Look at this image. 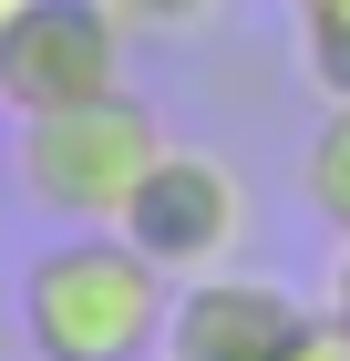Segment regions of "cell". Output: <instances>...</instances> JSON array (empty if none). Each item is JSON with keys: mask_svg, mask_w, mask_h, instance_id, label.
I'll list each match as a JSON object with an SVG mask.
<instances>
[{"mask_svg": "<svg viewBox=\"0 0 350 361\" xmlns=\"http://www.w3.org/2000/svg\"><path fill=\"white\" fill-rule=\"evenodd\" d=\"M11 11H21V0H0V21H11Z\"/></svg>", "mask_w": 350, "mask_h": 361, "instance_id": "cell-12", "label": "cell"}, {"mask_svg": "<svg viewBox=\"0 0 350 361\" xmlns=\"http://www.w3.org/2000/svg\"><path fill=\"white\" fill-rule=\"evenodd\" d=\"M124 238H135L165 279L227 269L237 238H247V186H237V166L206 155V145H165L155 166H144L135 207H124Z\"/></svg>", "mask_w": 350, "mask_h": 361, "instance_id": "cell-4", "label": "cell"}, {"mask_svg": "<svg viewBox=\"0 0 350 361\" xmlns=\"http://www.w3.org/2000/svg\"><path fill=\"white\" fill-rule=\"evenodd\" d=\"M278 361H350V331L330 320V310H309V320L289 331V351H278Z\"/></svg>", "mask_w": 350, "mask_h": 361, "instance_id": "cell-8", "label": "cell"}, {"mask_svg": "<svg viewBox=\"0 0 350 361\" xmlns=\"http://www.w3.org/2000/svg\"><path fill=\"white\" fill-rule=\"evenodd\" d=\"M0 176H11V145H0Z\"/></svg>", "mask_w": 350, "mask_h": 361, "instance_id": "cell-13", "label": "cell"}, {"mask_svg": "<svg viewBox=\"0 0 350 361\" xmlns=\"http://www.w3.org/2000/svg\"><path fill=\"white\" fill-rule=\"evenodd\" d=\"M299 62H309V83H320L330 104H350V21L340 31H299Z\"/></svg>", "mask_w": 350, "mask_h": 361, "instance_id": "cell-7", "label": "cell"}, {"mask_svg": "<svg viewBox=\"0 0 350 361\" xmlns=\"http://www.w3.org/2000/svg\"><path fill=\"white\" fill-rule=\"evenodd\" d=\"M124 93V11L113 0H21L0 21V124Z\"/></svg>", "mask_w": 350, "mask_h": 361, "instance_id": "cell-3", "label": "cell"}, {"mask_svg": "<svg viewBox=\"0 0 350 361\" xmlns=\"http://www.w3.org/2000/svg\"><path fill=\"white\" fill-rule=\"evenodd\" d=\"M113 11H124V31H186V21H216V0H113Z\"/></svg>", "mask_w": 350, "mask_h": 361, "instance_id": "cell-9", "label": "cell"}, {"mask_svg": "<svg viewBox=\"0 0 350 361\" xmlns=\"http://www.w3.org/2000/svg\"><path fill=\"white\" fill-rule=\"evenodd\" d=\"M289 11H299V31H340L350 21V0H289Z\"/></svg>", "mask_w": 350, "mask_h": 361, "instance_id": "cell-10", "label": "cell"}, {"mask_svg": "<svg viewBox=\"0 0 350 361\" xmlns=\"http://www.w3.org/2000/svg\"><path fill=\"white\" fill-rule=\"evenodd\" d=\"M330 320L350 331V238H340V258H330Z\"/></svg>", "mask_w": 350, "mask_h": 361, "instance_id": "cell-11", "label": "cell"}, {"mask_svg": "<svg viewBox=\"0 0 350 361\" xmlns=\"http://www.w3.org/2000/svg\"><path fill=\"white\" fill-rule=\"evenodd\" d=\"M299 196H309V217L330 238H350V104H330L299 145Z\"/></svg>", "mask_w": 350, "mask_h": 361, "instance_id": "cell-6", "label": "cell"}, {"mask_svg": "<svg viewBox=\"0 0 350 361\" xmlns=\"http://www.w3.org/2000/svg\"><path fill=\"white\" fill-rule=\"evenodd\" d=\"M175 279L124 227H62L21 269V331L42 361H155Z\"/></svg>", "mask_w": 350, "mask_h": 361, "instance_id": "cell-1", "label": "cell"}, {"mask_svg": "<svg viewBox=\"0 0 350 361\" xmlns=\"http://www.w3.org/2000/svg\"><path fill=\"white\" fill-rule=\"evenodd\" d=\"M165 124L144 93H93V104H62V114H31L11 135V186L21 207H42L52 227H124L144 166L165 155Z\"/></svg>", "mask_w": 350, "mask_h": 361, "instance_id": "cell-2", "label": "cell"}, {"mask_svg": "<svg viewBox=\"0 0 350 361\" xmlns=\"http://www.w3.org/2000/svg\"><path fill=\"white\" fill-rule=\"evenodd\" d=\"M299 320H309V310H299L278 279L206 269V279H175V310H165L155 361H278Z\"/></svg>", "mask_w": 350, "mask_h": 361, "instance_id": "cell-5", "label": "cell"}]
</instances>
